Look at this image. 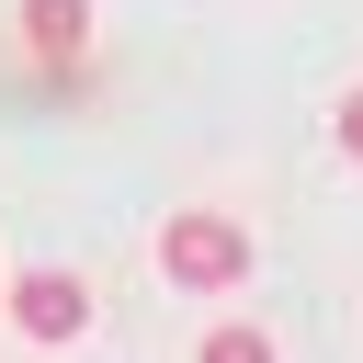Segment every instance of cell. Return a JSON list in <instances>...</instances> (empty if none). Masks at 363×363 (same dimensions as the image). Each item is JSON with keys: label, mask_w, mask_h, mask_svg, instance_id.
Wrapping results in <instances>:
<instances>
[{"label": "cell", "mask_w": 363, "mask_h": 363, "mask_svg": "<svg viewBox=\"0 0 363 363\" xmlns=\"http://www.w3.org/2000/svg\"><path fill=\"white\" fill-rule=\"evenodd\" d=\"M204 363H272L261 329H204Z\"/></svg>", "instance_id": "obj_4"}, {"label": "cell", "mask_w": 363, "mask_h": 363, "mask_svg": "<svg viewBox=\"0 0 363 363\" xmlns=\"http://www.w3.org/2000/svg\"><path fill=\"white\" fill-rule=\"evenodd\" d=\"M159 272H170L182 295H227V284L250 272V227H227V216H170V227H159Z\"/></svg>", "instance_id": "obj_1"}, {"label": "cell", "mask_w": 363, "mask_h": 363, "mask_svg": "<svg viewBox=\"0 0 363 363\" xmlns=\"http://www.w3.org/2000/svg\"><path fill=\"white\" fill-rule=\"evenodd\" d=\"M11 329H34V340H79V329H91V295H79L68 272H23V284H11Z\"/></svg>", "instance_id": "obj_2"}, {"label": "cell", "mask_w": 363, "mask_h": 363, "mask_svg": "<svg viewBox=\"0 0 363 363\" xmlns=\"http://www.w3.org/2000/svg\"><path fill=\"white\" fill-rule=\"evenodd\" d=\"M79 34H91V0H23V45L34 57H79Z\"/></svg>", "instance_id": "obj_3"}, {"label": "cell", "mask_w": 363, "mask_h": 363, "mask_svg": "<svg viewBox=\"0 0 363 363\" xmlns=\"http://www.w3.org/2000/svg\"><path fill=\"white\" fill-rule=\"evenodd\" d=\"M340 147H352V159H363V91H352V102H340Z\"/></svg>", "instance_id": "obj_5"}]
</instances>
